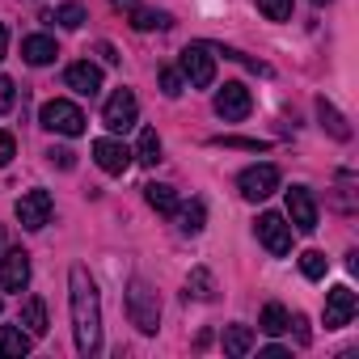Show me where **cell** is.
<instances>
[{
    "instance_id": "obj_1",
    "label": "cell",
    "mask_w": 359,
    "mask_h": 359,
    "mask_svg": "<svg viewBox=\"0 0 359 359\" xmlns=\"http://www.w3.org/2000/svg\"><path fill=\"white\" fill-rule=\"evenodd\" d=\"M68 304H72V334L76 351L89 359L102 351V304H97V283L89 279L85 266L68 271Z\"/></svg>"
},
{
    "instance_id": "obj_2",
    "label": "cell",
    "mask_w": 359,
    "mask_h": 359,
    "mask_svg": "<svg viewBox=\"0 0 359 359\" xmlns=\"http://www.w3.org/2000/svg\"><path fill=\"white\" fill-rule=\"evenodd\" d=\"M127 317L140 334H156L161 330V296L144 283V279H131L127 283Z\"/></svg>"
},
{
    "instance_id": "obj_3",
    "label": "cell",
    "mask_w": 359,
    "mask_h": 359,
    "mask_svg": "<svg viewBox=\"0 0 359 359\" xmlns=\"http://www.w3.org/2000/svg\"><path fill=\"white\" fill-rule=\"evenodd\" d=\"M177 72H182V81L191 89H212L216 85V55H212V47H203V43L187 47L182 60H177Z\"/></svg>"
},
{
    "instance_id": "obj_4",
    "label": "cell",
    "mask_w": 359,
    "mask_h": 359,
    "mask_svg": "<svg viewBox=\"0 0 359 359\" xmlns=\"http://www.w3.org/2000/svg\"><path fill=\"white\" fill-rule=\"evenodd\" d=\"M39 123H43L47 131H55V135H85V114H81V106L68 102V97H51V102L43 106Z\"/></svg>"
},
{
    "instance_id": "obj_5",
    "label": "cell",
    "mask_w": 359,
    "mask_h": 359,
    "mask_svg": "<svg viewBox=\"0 0 359 359\" xmlns=\"http://www.w3.org/2000/svg\"><path fill=\"white\" fill-rule=\"evenodd\" d=\"M250 110H254V97L241 81H224L216 89V114L224 123H241V118H250Z\"/></svg>"
},
{
    "instance_id": "obj_6",
    "label": "cell",
    "mask_w": 359,
    "mask_h": 359,
    "mask_svg": "<svg viewBox=\"0 0 359 359\" xmlns=\"http://www.w3.org/2000/svg\"><path fill=\"white\" fill-rule=\"evenodd\" d=\"M135 118H140L135 93H131V89H114V93L106 97V106H102V123H106L110 131H131Z\"/></svg>"
},
{
    "instance_id": "obj_7",
    "label": "cell",
    "mask_w": 359,
    "mask_h": 359,
    "mask_svg": "<svg viewBox=\"0 0 359 359\" xmlns=\"http://www.w3.org/2000/svg\"><path fill=\"white\" fill-rule=\"evenodd\" d=\"M254 233H258V241L266 245V254H275V258L292 254V224H287L279 212H262L258 224H254Z\"/></svg>"
},
{
    "instance_id": "obj_8",
    "label": "cell",
    "mask_w": 359,
    "mask_h": 359,
    "mask_svg": "<svg viewBox=\"0 0 359 359\" xmlns=\"http://www.w3.org/2000/svg\"><path fill=\"white\" fill-rule=\"evenodd\" d=\"M237 187H241V195H245L250 203H262V199H271V195L279 191V169H275V165H250V169L237 177Z\"/></svg>"
},
{
    "instance_id": "obj_9",
    "label": "cell",
    "mask_w": 359,
    "mask_h": 359,
    "mask_svg": "<svg viewBox=\"0 0 359 359\" xmlns=\"http://www.w3.org/2000/svg\"><path fill=\"white\" fill-rule=\"evenodd\" d=\"M51 191H26L22 199H18V224L26 229V233H39L47 220H51Z\"/></svg>"
},
{
    "instance_id": "obj_10",
    "label": "cell",
    "mask_w": 359,
    "mask_h": 359,
    "mask_svg": "<svg viewBox=\"0 0 359 359\" xmlns=\"http://www.w3.org/2000/svg\"><path fill=\"white\" fill-rule=\"evenodd\" d=\"M30 287V254L9 250L0 254V292H26Z\"/></svg>"
},
{
    "instance_id": "obj_11",
    "label": "cell",
    "mask_w": 359,
    "mask_h": 359,
    "mask_svg": "<svg viewBox=\"0 0 359 359\" xmlns=\"http://www.w3.org/2000/svg\"><path fill=\"white\" fill-rule=\"evenodd\" d=\"M355 309H359V300H355V292H351L346 283L330 287V292H325V330H342V325H351Z\"/></svg>"
},
{
    "instance_id": "obj_12",
    "label": "cell",
    "mask_w": 359,
    "mask_h": 359,
    "mask_svg": "<svg viewBox=\"0 0 359 359\" xmlns=\"http://www.w3.org/2000/svg\"><path fill=\"white\" fill-rule=\"evenodd\" d=\"M287 220L296 224V233H313L317 229V199L304 187H292L287 191Z\"/></svg>"
},
{
    "instance_id": "obj_13",
    "label": "cell",
    "mask_w": 359,
    "mask_h": 359,
    "mask_svg": "<svg viewBox=\"0 0 359 359\" xmlns=\"http://www.w3.org/2000/svg\"><path fill=\"white\" fill-rule=\"evenodd\" d=\"M64 85L76 89L81 97H97V89H102V68L89 64V60H81V64H72V68L64 72Z\"/></svg>"
},
{
    "instance_id": "obj_14",
    "label": "cell",
    "mask_w": 359,
    "mask_h": 359,
    "mask_svg": "<svg viewBox=\"0 0 359 359\" xmlns=\"http://www.w3.org/2000/svg\"><path fill=\"white\" fill-rule=\"evenodd\" d=\"M93 161H97L106 173H127V169H131V148L118 144V140H97V144H93Z\"/></svg>"
},
{
    "instance_id": "obj_15",
    "label": "cell",
    "mask_w": 359,
    "mask_h": 359,
    "mask_svg": "<svg viewBox=\"0 0 359 359\" xmlns=\"http://www.w3.org/2000/svg\"><path fill=\"white\" fill-rule=\"evenodd\" d=\"M55 55H60V47H55V39H47V34H30V39L22 43V60L34 64V68L55 64Z\"/></svg>"
},
{
    "instance_id": "obj_16",
    "label": "cell",
    "mask_w": 359,
    "mask_h": 359,
    "mask_svg": "<svg viewBox=\"0 0 359 359\" xmlns=\"http://www.w3.org/2000/svg\"><path fill=\"white\" fill-rule=\"evenodd\" d=\"M30 346H34V334L30 330H22V325H0V355L22 359V355H30Z\"/></svg>"
},
{
    "instance_id": "obj_17",
    "label": "cell",
    "mask_w": 359,
    "mask_h": 359,
    "mask_svg": "<svg viewBox=\"0 0 359 359\" xmlns=\"http://www.w3.org/2000/svg\"><path fill=\"white\" fill-rule=\"evenodd\" d=\"M317 118H321V127H325V131H330L334 140H342V144L351 140V127H346V118H342V114L334 110V102L317 97Z\"/></svg>"
},
{
    "instance_id": "obj_18",
    "label": "cell",
    "mask_w": 359,
    "mask_h": 359,
    "mask_svg": "<svg viewBox=\"0 0 359 359\" xmlns=\"http://www.w3.org/2000/svg\"><path fill=\"white\" fill-rule=\"evenodd\" d=\"M250 351H254V330L250 325H224V355L241 359Z\"/></svg>"
},
{
    "instance_id": "obj_19",
    "label": "cell",
    "mask_w": 359,
    "mask_h": 359,
    "mask_svg": "<svg viewBox=\"0 0 359 359\" xmlns=\"http://www.w3.org/2000/svg\"><path fill=\"white\" fill-rule=\"evenodd\" d=\"M144 199H148V208L161 212V216H173V212H177V195H173V187L148 182V187H144Z\"/></svg>"
},
{
    "instance_id": "obj_20",
    "label": "cell",
    "mask_w": 359,
    "mask_h": 359,
    "mask_svg": "<svg viewBox=\"0 0 359 359\" xmlns=\"http://www.w3.org/2000/svg\"><path fill=\"white\" fill-rule=\"evenodd\" d=\"M258 330H262V334H271V338H279L283 330H292V313H287L283 304H266V309H262V317H258Z\"/></svg>"
},
{
    "instance_id": "obj_21",
    "label": "cell",
    "mask_w": 359,
    "mask_h": 359,
    "mask_svg": "<svg viewBox=\"0 0 359 359\" xmlns=\"http://www.w3.org/2000/svg\"><path fill=\"white\" fill-rule=\"evenodd\" d=\"M216 296V279L208 266H195L191 279H187V300H212Z\"/></svg>"
},
{
    "instance_id": "obj_22",
    "label": "cell",
    "mask_w": 359,
    "mask_h": 359,
    "mask_svg": "<svg viewBox=\"0 0 359 359\" xmlns=\"http://www.w3.org/2000/svg\"><path fill=\"white\" fill-rule=\"evenodd\" d=\"M22 325H26L34 338H43V334H47V304H43L39 296H30V300L22 304Z\"/></svg>"
},
{
    "instance_id": "obj_23",
    "label": "cell",
    "mask_w": 359,
    "mask_h": 359,
    "mask_svg": "<svg viewBox=\"0 0 359 359\" xmlns=\"http://www.w3.org/2000/svg\"><path fill=\"white\" fill-rule=\"evenodd\" d=\"M203 224H208V208H203L199 199H195L191 208H177V229H182L187 237H199Z\"/></svg>"
},
{
    "instance_id": "obj_24",
    "label": "cell",
    "mask_w": 359,
    "mask_h": 359,
    "mask_svg": "<svg viewBox=\"0 0 359 359\" xmlns=\"http://www.w3.org/2000/svg\"><path fill=\"white\" fill-rule=\"evenodd\" d=\"M140 165H156L161 161V135L152 131V127H144L140 131V144H135V152H131Z\"/></svg>"
},
{
    "instance_id": "obj_25",
    "label": "cell",
    "mask_w": 359,
    "mask_h": 359,
    "mask_svg": "<svg viewBox=\"0 0 359 359\" xmlns=\"http://www.w3.org/2000/svg\"><path fill=\"white\" fill-rule=\"evenodd\" d=\"M131 26L135 30H169L173 22H169V13H148V9L131 5Z\"/></svg>"
},
{
    "instance_id": "obj_26",
    "label": "cell",
    "mask_w": 359,
    "mask_h": 359,
    "mask_svg": "<svg viewBox=\"0 0 359 359\" xmlns=\"http://www.w3.org/2000/svg\"><path fill=\"white\" fill-rule=\"evenodd\" d=\"M300 271H304V279H325L330 258H325L321 250H304V254H300Z\"/></svg>"
},
{
    "instance_id": "obj_27",
    "label": "cell",
    "mask_w": 359,
    "mask_h": 359,
    "mask_svg": "<svg viewBox=\"0 0 359 359\" xmlns=\"http://www.w3.org/2000/svg\"><path fill=\"white\" fill-rule=\"evenodd\" d=\"M212 144H220V148H245V152H262L266 148V140H245V135H216Z\"/></svg>"
},
{
    "instance_id": "obj_28",
    "label": "cell",
    "mask_w": 359,
    "mask_h": 359,
    "mask_svg": "<svg viewBox=\"0 0 359 359\" xmlns=\"http://www.w3.org/2000/svg\"><path fill=\"white\" fill-rule=\"evenodd\" d=\"M182 89H187L182 72H177V68H161V93H165V97H177Z\"/></svg>"
},
{
    "instance_id": "obj_29",
    "label": "cell",
    "mask_w": 359,
    "mask_h": 359,
    "mask_svg": "<svg viewBox=\"0 0 359 359\" xmlns=\"http://www.w3.org/2000/svg\"><path fill=\"white\" fill-rule=\"evenodd\" d=\"M258 9H262L271 22H287V18H292V0H258Z\"/></svg>"
},
{
    "instance_id": "obj_30",
    "label": "cell",
    "mask_w": 359,
    "mask_h": 359,
    "mask_svg": "<svg viewBox=\"0 0 359 359\" xmlns=\"http://www.w3.org/2000/svg\"><path fill=\"white\" fill-rule=\"evenodd\" d=\"M55 22H60V26H68V30H76V26L85 22V9L68 0V5H60V9H55Z\"/></svg>"
},
{
    "instance_id": "obj_31",
    "label": "cell",
    "mask_w": 359,
    "mask_h": 359,
    "mask_svg": "<svg viewBox=\"0 0 359 359\" xmlns=\"http://www.w3.org/2000/svg\"><path fill=\"white\" fill-rule=\"evenodd\" d=\"M13 156H18V140H13L9 131H0V169H5Z\"/></svg>"
},
{
    "instance_id": "obj_32",
    "label": "cell",
    "mask_w": 359,
    "mask_h": 359,
    "mask_svg": "<svg viewBox=\"0 0 359 359\" xmlns=\"http://www.w3.org/2000/svg\"><path fill=\"white\" fill-rule=\"evenodd\" d=\"M47 156H51V165H60V169H76V152H72V148H51Z\"/></svg>"
},
{
    "instance_id": "obj_33",
    "label": "cell",
    "mask_w": 359,
    "mask_h": 359,
    "mask_svg": "<svg viewBox=\"0 0 359 359\" xmlns=\"http://www.w3.org/2000/svg\"><path fill=\"white\" fill-rule=\"evenodd\" d=\"M13 97H18V93H13V81H9V76H0V114H9V110H13Z\"/></svg>"
},
{
    "instance_id": "obj_34",
    "label": "cell",
    "mask_w": 359,
    "mask_h": 359,
    "mask_svg": "<svg viewBox=\"0 0 359 359\" xmlns=\"http://www.w3.org/2000/svg\"><path fill=\"white\" fill-rule=\"evenodd\" d=\"M97 55H102L106 64H118V55H114V47H110V43H97Z\"/></svg>"
},
{
    "instance_id": "obj_35",
    "label": "cell",
    "mask_w": 359,
    "mask_h": 359,
    "mask_svg": "<svg viewBox=\"0 0 359 359\" xmlns=\"http://www.w3.org/2000/svg\"><path fill=\"white\" fill-rule=\"evenodd\" d=\"M5 51H9V30H5V22H0V60H5Z\"/></svg>"
},
{
    "instance_id": "obj_36",
    "label": "cell",
    "mask_w": 359,
    "mask_h": 359,
    "mask_svg": "<svg viewBox=\"0 0 359 359\" xmlns=\"http://www.w3.org/2000/svg\"><path fill=\"white\" fill-rule=\"evenodd\" d=\"M262 355H266V359H287V351H283V346H266Z\"/></svg>"
},
{
    "instance_id": "obj_37",
    "label": "cell",
    "mask_w": 359,
    "mask_h": 359,
    "mask_svg": "<svg viewBox=\"0 0 359 359\" xmlns=\"http://www.w3.org/2000/svg\"><path fill=\"white\" fill-rule=\"evenodd\" d=\"M313 5H330V0H313Z\"/></svg>"
},
{
    "instance_id": "obj_38",
    "label": "cell",
    "mask_w": 359,
    "mask_h": 359,
    "mask_svg": "<svg viewBox=\"0 0 359 359\" xmlns=\"http://www.w3.org/2000/svg\"><path fill=\"white\" fill-rule=\"evenodd\" d=\"M0 250H5V233H0Z\"/></svg>"
}]
</instances>
